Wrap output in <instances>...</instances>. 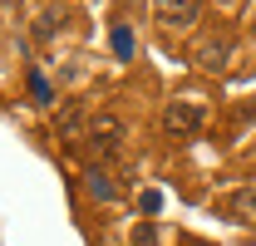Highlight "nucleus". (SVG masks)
<instances>
[{"mask_svg": "<svg viewBox=\"0 0 256 246\" xmlns=\"http://www.w3.org/2000/svg\"><path fill=\"white\" fill-rule=\"evenodd\" d=\"M84 138H89V148H94V153L114 158V153L128 143V123L118 118V114H108V108H104V114H94V118L84 123Z\"/></svg>", "mask_w": 256, "mask_h": 246, "instance_id": "nucleus-1", "label": "nucleus"}, {"mask_svg": "<svg viewBox=\"0 0 256 246\" xmlns=\"http://www.w3.org/2000/svg\"><path fill=\"white\" fill-rule=\"evenodd\" d=\"M202 104H192V98H178V104H168L162 108V133H172V138H192V133H202Z\"/></svg>", "mask_w": 256, "mask_h": 246, "instance_id": "nucleus-2", "label": "nucleus"}, {"mask_svg": "<svg viewBox=\"0 0 256 246\" xmlns=\"http://www.w3.org/2000/svg\"><path fill=\"white\" fill-rule=\"evenodd\" d=\"M153 15L162 30H188L202 15V0H153Z\"/></svg>", "mask_w": 256, "mask_h": 246, "instance_id": "nucleus-3", "label": "nucleus"}, {"mask_svg": "<svg viewBox=\"0 0 256 246\" xmlns=\"http://www.w3.org/2000/svg\"><path fill=\"white\" fill-rule=\"evenodd\" d=\"M217 212H222L226 222H236V226H256V182L226 192L222 202H217Z\"/></svg>", "mask_w": 256, "mask_h": 246, "instance_id": "nucleus-4", "label": "nucleus"}, {"mask_svg": "<svg viewBox=\"0 0 256 246\" xmlns=\"http://www.w3.org/2000/svg\"><path fill=\"white\" fill-rule=\"evenodd\" d=\"M226 60H232V40L226 34H212V40H202V50H197V64L202 69H226Z\"/></svg>", "mask_w": 256, "mask_h": 246, "instance_id": "nucleus-5", "label": "nucleus"}, {"mask_svg": "<svg viewBox=\"0 0 256 246\" xmlns=\"http://www.w3.org/2000/svg\"><path fill=\"white\" fill-rule=\"evenodd\" d=\"M84 192H89L94 202H114V197H118V187H114V178H108L104 168H89V172H84Z\"/></svg>", "mask_w": 256, "mask_h": 246, "instance_id": "nucleus-6", "label": "nucleus"}, {"mask_svg": "<svg viewBox=\"0 0 256 246\" xmlns=\"http://www.w3.org/2000/svg\"><path fill=\"white\" fill-rule=\"evenodd\" d=\"M114 54H118V60H128V54H133V34H128V25H118V30H114Z\"/></svg>", "mask_w": 256, "mask_h": 246, "instance_id": "nucleus-7", "label": "nucleus"}, {"mask_svg": "<svg viewBox=\"0 0 256 246\" xmlns=\"http://www.w3.org/2000/svg\"><path fill=\"white\" fill-rule=\"evenodd\" d=\"M133 242H138V246H158V236H153V222H143V226L133 232Z\"/></svg>", "mask_w": 256, "mask_h": 246, "instance_id": "nucleus-8", "label": "nucleus"}, {"mask_svg": "<svg viewBox=\"0 0 256 246\" xmlns=\"http://www.w3.org/2000/svg\"><path fill=\"white\" fill-rule=\"evenodd\" d=\"M30 89H34V98H40V104H50V98H54V94H50V84H44L40 74H34V79H30Z\"/></svg>", "mask_w": 256, "mask_h": 246, "instance_id": "nucleus-9", "label": "nucleus"}, {"mask_svg": "<svg viewBox=\"0 0 256 246\" xmlns=\"http://www.w3.org/2000/svg\"><path fill=\"white\" fill-rule=\"evenodd\" d=\"M162 207V192H143V212H158Z\"/></svg>", "mask_w": 256, "mask_h": 246, "instance_id": "nucleus-10", "label": "nucleus"}]
</instances>
